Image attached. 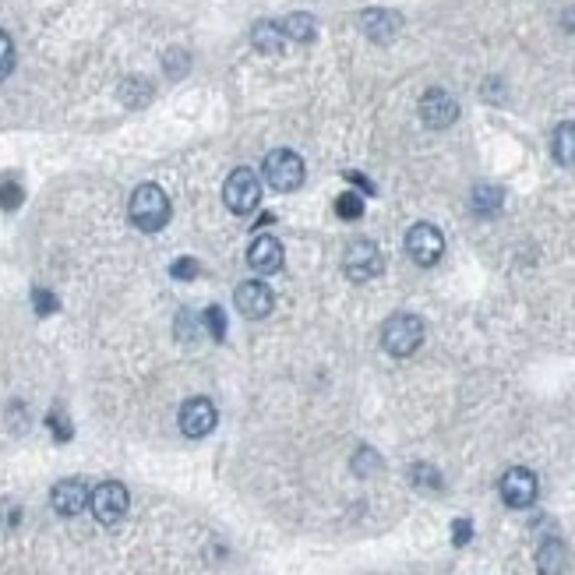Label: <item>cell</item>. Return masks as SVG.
Wrapping results in <instances>:
<instances>
[{
	"label": "cell",
	"mask_w": 575,
	"mask_h": 575,
	"mask_svg": "<svg viewBox=\"0 0 575 575\" xmlns=\"http://www.w3.org/2000/svg\"><path fill=\"white\" fill-rule=\"evenodd\" d=\"M127 216L142 233H156L170 223V198L159 184H142L131 195V205H127Z\"/></svg>",
	"instance_id": "cell-1"
},
{
	"label": "cell",
	"mask_w": 575,
	"mask_h": 575,
	"mask_svg": "<svg viewBox=\"0 0 575 575\" xmlns=\"http://www.w3.org/2000/svg\"><path fill=\"white\" fill-rule=\"evenodd\" d=\"M424 343V322L417 314H392L385 329H381V346L392 357H413Z\"/></svg>",
	"instance_id": "cell-2"
},
{
	"label": "cell",
	"mask_w": 575,
	"mask_h": 575,
	"mask_svg": "<svg viewBox=\"0 0 575 575\" xmlns=\"http://www.w3.org/2000/svg\"><path fill=\"white\" fill-rule=\"evenodd\" d=\"M223 198H226V209L230 212L251 216V212L258 209V202H262V180H258V173L247 170V166L233 170L223 184Z\"/></svg>",
	"instance_id": "cell-3"
},
{
	"label": "cell",
	"mask_w": 575,
	"mask_h": 575,
	"mask_svg": "<svg viewBox=\"0 0 575 575\" xmlns=\"http://www.w3.org/2000/svg\"><path fill=\"white\" fill-rule=\"evenodd\" d=\"M343 269L353 283H367V279H374L381 269H385V258H381V251H378L374 240L360 237V240H350V244H346Z\"/></svg>",
	"instance_id": "cell-4"
},
{
	"label": "cell",
	"mask_w": 575,
	"mask_h": 575,
	"mask_svg": "<svg viewBox=\"0 0 575 575\" xmlns=\"http://www.w3.org/2000/svg\"><path fill=\"white\" fill-rule=\"evenodd\" d=\"M262 173L269 180V187H276V191H297L304 184V159L290 149H276L265 156Z\"/></svg>",
	"instance_id": "cell-5"
},
{
	"label": "cell",
	"mask_w": 575,
	"mask_h": 575,
	"mask_svg": "<svg viewBox=\"0 0 575 575\" xmlns=\"http://www.w3.org/2000/svg\"><path fill=\"white\" fill-rule=\"evenodd\" d=\"M89 505H92V516H96L99 523L113 526L127 516L131 498H127V487L120 484V480H106V484H99L96 491L89 494Z\"/></svg>",
	"instance_id": "cell-6"
},
{
	"label": "cell",
	"mask_w": 575,
	"mask_h": 575,
	"mask_svg": "<svg viewBox=\"0 0 575 575\" xmlns=\"http://www.w3.org/2000/svg\"><path fill=\"white\" fill-rule=\"evenodd\" d=\"M441 251H445V237H441L438 226L431 223H417L410 226V233H406V254H410L417 265H434L441 258Z\"/></svg>",
	"instance_id": "cell-7"
},
{
	"label": "cell",
	"mask_w": 575,
	"mask_h": 575,
	"mask_svg": "<svg viewBox=\"0 0 575 575\" xmlns=\"http://www.w3.org/2000/svg\"><path fill=\"white\" fill-rule=\"evenodd\" d=\"M537 473L526 470V466H512V470L501 477V498L508 508H530L537 501Z\"/></svg>",
	"instance_id": "cell-8"
},
{
	"label": "cell",
	"mask_w": 575,
	"mask_h": 575,
	"mask_svg": "<svg viewBox=\"0 0 575 575\" xmlns=\"http://www.w3.org/2000/svg\"><path fill=\"white\" fill-rule=\"evenodd\" d=\"M459 117V103L449 96L445 89H427L420 99V120L434 131H445L449 124H456Z\"/></svg>",
	"instance_id": "cell-9"
},
{
	"label": "cell",
	"mask_w": 575,
	"mask_h": 575,
	"mask_svg": "<svg viewBox=\"0 0 575 575\" xmlns=\"http://www.w3.org/2000/svg\"><path fill=\"white\" fill-rule=\"evenodd\" d=\"M216 420H219L216 406H212L205 396L187 399V403L180 406V431H184L187 438H205V434H212Z\"/></svg>",
	"instance_id": "cell-10"
},
{
	"label": "cell",
	"mask_w": 575,
	"mask_h": 575,
	"mask_svg": "<svg viewBox=\"0 0 575 575\" xmlns=\"http://www.w3.org/2000/svg\"><path fill=\"white\" fill-rule=\"evenodd\" d=\"M233 300H237V311L244 314V318H251V322H258V318H265V314H272V304H276V297H272V290L265 283H240L237 293H233Z\"/></svg>",
	"instance_id": "cell-11"
},
{
	"label": "cell",
	"mask_w": 575,
	"mask_h": 575,
	"mask_svg": "<svg viewBox=\"0 0 575 575\" xmlns=\"http://www.w3.org/2000/svg\"><path fill=\"white\" fill-rule=\"evenodd\" d=\"M283 244L276 237H254L251 247H247V262H251L254 272H262V276H272V272L283 269Z\"/></svg>",
	"instance_id": "cell-12"
},
{
	"label": "cell",
	"mask_w": 575,
	"mask_h": 575,
	"mask_svg": "<svg viewBox=\"0 0 575 575\" xmlns=\"http://www.w3.org/2000/svg\"><path fill=\"white\" fill-rule=\"evenodd\" d=\"M89 494L92 491L85 487V480H60L50 491V501L60 516H78V512L89 508Z\"/></svg>",
	"instance_id": "cell-13"
},
{
	"label": "cell",
	"mask_w": 575,
	"mask_h": 575,
	"mask_svg": "<svg viewBox=\"0 0 575 575\" xmlns=\"http://www.w3.org/2000/svg\"><path fill=\"white\" fill-rule=\"evenodd\" d=\"M360 29H364L374 43H389V39L399 32V15H396V11L371 8V11H364V15H360Z\"/></svg>",
	"instance_id": "cell-14"
},
{
	"label": "cell",
	"mask_w": 575,
	"mask_h": 575,
	"mask_svg": "<svg viewBox=\"0 0 575 575\" xmlns=\"http://www.w3.org/2000/svg\"><path fill=\"white\" fill-rule=\"evenodd\" d=\"M565 561H568V551L558 537H547L544 544L537 547V572L540 575H561L565 572Z\"/></svg>",
	"instance_id": "cell-15"
},
{
	"label": "cell",
	"mask_w": 575,
	"mask_h": 575,
	"mask_svg": "<svg viewBox=\"0 0 575 575\" xmlns=\"http://www.w3.org/2000/svg\"><path fill=\"white\" fill-rule=\"evenodd\" d=\"M551 152L561 166H575V120H565V124L554 131Z\"/></svg>",
	"instance_id": "cell-16"
},
{
	"label": "cell",
	"mask_w": 575,
	"mask_h": 575,
	"mask_svg": "<svg viewBox=\"0 0 575 575\" xmlns=\"http://www.w3.org/2000/svg\"><path fill=\"white\" fill-rule=\"evenodd\" d=\"M251 43L258 46L262 53H279V50H283V43H286L283 25H276V22H258V25L251 29Z\"/></svg>",
	"instance_id": "cell-17"
},
{
	"label": "cell",
	"mask_w": 575,
	"mask_h": 575,
	"mask_svg": "<svg viewBox=\"0 0 575 575\" xmlns=\"http://www.w3.org/2000/svg\"><path fill=\"white\" fill-rule=\"evenodd\" d=\"M501 202H505L501 187H494V184H477V187H473L470 209L477 212V216H494V212L501 209Z\"/></svg>",
	"instance_id": "cell-18"
},
{
	"label": "cell",
	"mask_w": 575,
	"mask_h": 575,
	"mask_svg": "<svg viewBox=\"0 0 575 575\" xmlns=\"http://www.w3.org/2000/svg\"><path fill=\"white\" fill-rule=\"evenodd\" d=\"M283 36L293 39V43H314V36H318V25H314L311 15H290L283 22Z\"/></svg>",
	"instance_id": "cell-19"
},
{
	"label": "cell",
	"mask_w": 575,
	"mask_h": 575,
	"mask_svg": "<svg viewBox=\"0 0 575 575\" xmlns=\"http://www.w3.org/2000/svg\"><path fill=\"white\" fill-rule=\"evenodd\" d=\"M198 329H202V318L195 311H180L177 314V339L180 343H195Z\"/></svg>",
	"instance_id": "cell-20"
},
{
	"label": "cell",
	"mask_w": 575,
	"mask_h": 575,
	"mask_svg": "<svg viewBox=\"0 0 575 575\" xmlns=\"http://www.w3.org/2000/svg\"><path fill=\"white\" fill-rule=\"evenodd\" d=\"M336 216L339 219H360V216H364V202H360L357 191H343V195L336 198Z\"/></svg>",
	"instance_id": "cell-21"
},
{
	"label": "cell",
	"mask_w": 575,
	"mask_h": 575,
	"mask_svg": "<svg viewBox=\"0 0 575 575\" xmlns=\"http://www.w3.org/2000/svg\"><path fill=\"white\" fill-rule=\"evenodd\" d=\"M410 480H413V487H424V491H441V477H438V470L434 466H413L410 470Z\"/></svg>",
	"instance_id": "cell-22"
},
{
	"label": "cell",
	"mask_w": 575,
	"mask_h": 575,
	"mask_svg": "<svg viewBox=\"0 0 575 575\" xmlns=\"http://www.w3.org/2000/svg\"><path fill=\"white\" fill-rule=\"evenodd\" d=\"M205 329H209L212 339H226V314L223 307H205Z\"/></svg>",
	"instance_id": "cell-23"
},
{
	"label": "cell",
	"mask_w": 575,
	"mask_h": 575,
	"mask_svg": "<svg viewBox=\"0 0 575 575\" xmlns=\"http://www.w3.org/2000/svg\"><path fill=\"white\" fill-rule=\"evenodd\" d=\"M11 68H15V43H11L8 32L0 29V82L11 75Z\"/></svg>",
	"instance_id": "cell-24"
},
{
	"label": "cell",
	"mask_w": 575,
	"mask_h": 575,
	"mask_svg": "<svg viewBox=\"0 0 575 575\" xmlns=\"http://www.w3.org/2000/svg\"><path fill=\"white\" fill-rule=\"evenodd\" d=\"M18 205H22V187H18L15 180H4V184H0V209L15 212Z\"/></svg>",
	"instance_id": "cell-25"
},
{
	"label": "cell",
	"mask_w": 575,
	"mask_h": 575,
	"mask_svg": "<svg viewBox=\"0 0 575 575\" xmlns=\"http://www.w3.org/2000/svg\"><path fill=\"white\" fill-rule=\"evenodd\" d=\"M378 456H374V449H360L357 456H353V470L360 473V477H367V473H374L378 470Z\"/></svg>",
	"instance_id": "cell-26"
},
{
	"label": "cell",
	"mask_w": 575,
	"mask_h": 575,
	"mask_svg": "<svg viewBox=\"0 0 575 575\" xmlns=\"http://www.w3.org/2000/svg\"><path fill=\"white\" fill-rule=\"evenodd\" d=\"M470 540H473V523L470 519H456V523H452V544L466 547Z\"/></svg>",
	"instance_id": "cell-27"
},
{
	"label": "cell",
	"mask_w": 575,
	"mask_h": 575,
	"mask_svg": "<svg viewBox=\"0 0 575 575\" xmlns=\"http://www.w3.org/2000/svg\"><path fill=\"white\" fill-rule=\"evenodd\" d=\"M173 279H195L198 272H202V265L195 262V258H180V262H173Z\"/></svg>",
	"instance_id": "cell-28"
},
{
	"label": "cell",
	"mask_w": 575,
	"mask_h": 575,
	"mask_svg": "<svg viewBox=\"0 0 575 575\" xmlns=\"http://www.w3.org/2000/svg\"><path fill=\"white\" fill-rule=\"evenodd\" d=\"M32 300H36V311L39 314H53V311H57V297H53L50 290H36V293H32Z\"/></svg>",
	"instance_id": "cell-29"
},
{
	"label": "cell",
	"mask_w": 575,
	"mask_h": 575,
	"mask_svg": "<svg viewBox=\"0 0 575 575\" xmlns=\"http://www.w3.org/2000/svg\"><path fill=\"white\" fill-rule=\"evenodd\" d=\"M46 424H50V431L57 434V441H68V438H71V427H68V420L60 417V413H50V417H46Z\"/></svg>",
	"instance_id": "cell-30"
},
{
	"label": "cell",
	"mask_w": 575,
	"mask_h": 575,
	"mask_svg": "<svg viewBox=\"0 0 575 575\" xmlns=\"http://www.w3.org/2000/svg\"><path fill=\"white\" fill-rule=\"evenodd\" d=\"M0 519H4L8 526H18V523H22V508H18V505H0Z\"/></svg>",
	"instance_id": "cell-31"
},
{
	"label": "cell",
	"mask_w": 575,
	"mask_h": 575,
	"mask_svg": "<svg viewBox=\"0 0 575 575\" xmlns=\"http://www.w3.org/2000/svg\"><path fill=\"white\" fill-rule=\"evenodd\" d=\"M184 53H170V57H166V68H170V75L173 78H177L180 75V71H184Z\"/></svg>",
	"instance_id": "cell-32"
},
{
	"label": "cell",
	"mask_w": 575,
	"mask_h": 575,
	"mask_svg": "<svg viewBox=\"0 0 575 575\" xmlns=\"http://www.w3.org/2000/svg\"><path fill=\"white\" fill-rule=\"evenodd\" d=\"M346 180H353V184H360V191H367V195H374V184L367 177H360V173H346Z\"/></svg>",
	"instance_id": "cell-33"
}]
</instances>
